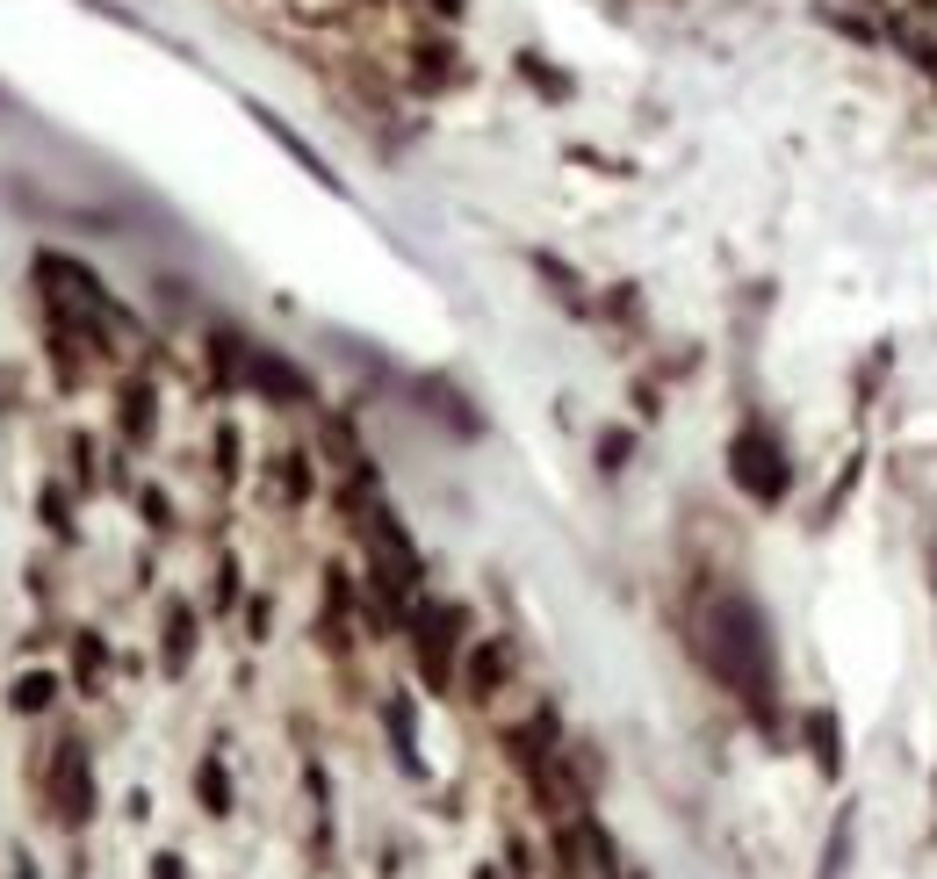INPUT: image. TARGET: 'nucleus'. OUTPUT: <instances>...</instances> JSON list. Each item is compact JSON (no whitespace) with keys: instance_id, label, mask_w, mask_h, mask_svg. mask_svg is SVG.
I'll return each instance as SVG.
<instances>
[{"instance_id":"obj_5","label":"nucleus","mask_w":937,"mask_h":879,"mask_svg":"<svg viewBox=\"0 0 937 879\" xmlns=\"http://www.w3.org/2000/svg\"><path fill=\"white\" fill-rule=\"evenodd\" d=\"M800 736H808V757H815L822 778H844V721H836V707H808Z\"/></svg>"},{"instance_id":"obj_16","label":"nucleus","mask_w":937,"mask_h":879,"mask_svg":"<svg viewBox=\"0 0 937 879\" xmlns=\"http://www.w3.org/2000/svg\"><path fill=\"white\" fill-rule=\"evenodd\" d=\"M902 8L909 15H937V0H902Z\"/></svg>"},{"instance_id":"obj_17","label":"nucleus","mask_w":937,"mask_h":879,"mask_svg":"<svg viewBox=\"0 0 937 879\" xmlns=\"http://www.w3.org/2000/svg\"><path fill=\"white\" fill-rule=\"evenodd\" d=\"M433 15H448V22H454V15H462V0H433Z\"/></svg>"},{"instance_id":"obj_14","label":"nucleus","mask_w":937,"mask_h":879,"mask_svg":"<svg viewBox=\"0 0 937 879\" xmlns=\"http://www.w3.org/2000/svg\"><path fill=\"white\" fill-rule=\"evenodd\" d=\"M44 699H51V678H22V685H15V707H30V714H36Z\"/></svg>"},{"instance_id":"obj_15","label":"nucleus","mask_w":937,"mask_h":879,"mask_svg":"<svg viewBox=\"0 0 937 879\" xmlns=\"http://www.w3.org/2000/svg\"><path fill=\"white\" fill-rule=\"evenodd\" d=\"M923 577H930V591H937V527H930V541H923Z\"/></svg>"},{"instance_id":"obj_8","label":"nucleus","mask_w":937,"mask_h":879,"mask_svg":"<svg viewBox=\"0 0 937 879\" xmlns=\"http://www.w3.org/2000/svg\"><path fill=\"white\" fill-rule=\"evenodd\" d=\"M195 794H203L209 814H231V772L217 757H203V772H195Z\"/></svg>"},{"instance_id":"obj_3","label":"nucleus","mask_w":937,"mask_h":879,"mask_svg":"<svg viewBox=\"0 0 937 879\" xmlns=\"http://www.w3.org/2000/svg\"><path fill=\"white\" fill-rule=\"evenodd\" d=\"M462 627H468L462 605H433V599H426V605L412 613V649H418V671H426V685H433V692H448V685H454Z\"/></svg>"},{"instance_id":"obj_10","label":"nucleus","mask_w":937,"mask_h":879,"mask_svg":"<svg viewBox=\"0 0 937 879\" xmlns=\"http://www.w3.org/2000/svg\"><path fill=\"white\" fill-rule=\"evenodd\" d=\"M390 736H397L404 772H418V742H412V699H390Z\"/></svg>"},{"instance_id":"obj_12","label":"nucleus","mask_w":937,"mask_h":879,"mask_svg":"<svg viewBox=\"0 0 937 879\" xmlns=\"http://www.w3.org/2000/svg\"><path fill=\"white\" fill-rule=\"evenodd\" d=\"M281 490H289V498H311V469H303V454H281Z\"/></svg>"},{"instance_id":"obj_7","label":"nucleus","mask_w":937,"mask_h":879,"mask_svg":"<svg viewBox=\"0 0 937 879\" xmlns=\"http://www.w3.org/2000/svg\"><path fill=\"white\" fill-rule=\"evenodd\" d=\"M851 836H858V814H851V800H844V814L830 822V844H822L815 879H844V865H851Z\"/></svg>"},{"instance_id":"obj_13","label":"nucleus","mask_w":937,"mask_h":879,"mask_svg":"<svg viewBox=\"0 0 937 879\" xmlns=\"http://www.w3.org/2000/svg\"><path fill=\"white\" fill-rule=\"evenodd\" d=\"M123 426H130V432L152 426V397H144V390H130V397H123Z\"/></svg>"},{"instance_id":"obj_9","label":"nucleus","mask_w":937,"mask_h":879,"mask_svg":"<svg viewBox=\"0 0 937 879\" xmlns=\"http://www.w3.org/2000/svg\"><path fill=\"white\" fill-rule=\"evenodd\" d=\"M188 649H195V613H188V605H174V621H166V671H181Z\"/></svg>"},{"instance_id":"obj_11","label":"nucleus","mask_w":937,"mask_h":879,"mask_svg":"<svg viewBox=\"0 0 937 879\" xmlns=\"http://www.w3.org/2000/svg\"><path fill=\"white\" fill-rule=\"evenodd\" d=\"M627 454H635V432H599V469H627Z\"/></svg>"},{"instance_id":"obj_18","label":"nucleus","mask_w":937,"mask_h":879,"mask_svg":"<svg viewBox=\"0 0 937 879\" xmlns=\"http://www.w3.org/2000/svg\"><path fill=\"white\" fill-rule=\"evenodd\" d=\"M866 8H894V0H866Z\"/></svg>"},{"instance_id":"obj_1","label":"nucleus","mask_w":937,"mask_h":879,"mask_svg":"<svg viewBox=\"0 0 937 879\" xmlns=\"http://www.w3.org/2000/svg\"><path fill=\"white\" fill-rule=\"evenodd\" d=\"M699 649H707L714 678L750 707L757 728H779V656H772V627H764L757 599L743 591H721L699 621Z\"/></svg>"},{"instance_id":"obj_6","label":"nucleus","mask_w":937,"mask_h":879,"mask_svg":"<svg viewBox=\"0 0 937 879\" xmlns=\"http://www.w3.org/2000/svg\"><path fill=\"white\" fill-rule=\"evenodd\" d=\"M512 678V649L505 641H484V649H468V671H462V685H468V699H490V692Z\"/></svg>"},{"instance_id":"obj_2","label":"nucleus","mask_w":937,"mask_h":879,"mask_svg":"<svg viewBox=\"0 0 937 879\" xmlns=\"http://www.w3.org/2000/svg\"><path fill=\"white\" fill-rule=\"evenodd\" d=\"M729 483L743 490L750 505H786V490H794V454H786V440L772 426H743L729 440Z\"/></svg>"},{"instance_id":"obj_4","label":"nucleus","mask_w":937,"mask_h":879,"mask_svg":"<svg viewBox=\"0 0 937 879\" xmlns=\"http://www.w3.org/2000/svg\"><path fill=\"white\" fill-rule=\"evenodd\" d=\"M245 382H253L267 404H311V375L289 368L281 354H267V346H245Z\"/></svg>"}]
</instances>
